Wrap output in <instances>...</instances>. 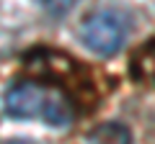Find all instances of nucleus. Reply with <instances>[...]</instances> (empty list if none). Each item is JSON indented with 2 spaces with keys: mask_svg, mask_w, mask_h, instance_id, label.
Masks as SVG:
<instances>
[{
  "mask_svg": "<svg viewBox=\"0 0 155 144\" xmlns=\"http://www.w3.org/2000/svg\"><path fill=\"white\" fill-rule=\"evenodd\" d=\"M88 144H132V131L119 121H106L88 134Z\"/></svg>",
  "mask_w": 155,
  "mask_h": 144,
  "instance_id": "20e7f679",
  "label": "nucleus"
},
{
  "mask_svg": "<svg viewBox=\"0 0 155 144\" xmlns=\"http://www.w3.org/2000/svg\"><path fill=\"white\" fill-rule=\"evenodd\" d=\"M49 16H67L75 5V0H36Z\"/></svg>",
  "mask_w": 155,
  "mask_h": 144,
  "instance_id": "39448f33",
  "label": "nucleus"
},
{
  "mask_svg": "<svg viewBox=\"0 0 155 144\" xmlns=\"http://www.w3.org/2000/svg\"><path fill=\"white\" fill-rule=\"evenodd\" d=\"M129 75L142 85H153L155 88V36L147 39L137 52L132 54V64H129Z\"/></svg>",
  "mask_w": 155,
  "mask_h": 144,
  "instance_id": "7ed1b4c3",
  "label": "nucleus"
},
{
  "mask_svg": "<svg viewBox=\"0 0 155 144\" xmlns=\"http://www.w3.org/2000/svg\"><path fill=\"white\" fill-rule=\"evenodd\" d=\"M5 113L18 121L28 118H41L44 124L54 129H62L75 118L72 100L62 93L60 88H44V85L34 83V80H18L5 90Z\"/></svg>",
  "mask_w": 155,
  "mask_h": 144,
  "instance_id": "f257e3e1",
  "label": "nucleus"
},
{
  "mask_svg": "<svg viewBox=\"0 0 155 144\" xmlns=\"http://www.w3.org/2000/svg\"><path fill=\"white\" fill-rule=\"evenodd\" d=\"M0 144H34L28 139H8V142H0Z\"/></svg>",
  "mask_w": 155,
  "mask_h": 144,
  "instance_id": "423d86ee",
  "label": "nucleus"
},
{
  "mask_svg": "<svg viewBox=\"0 0 155 144\" xmlns=\"http://www.w3.org/2000/svg\"><path fill=\"white\" fill-rule=\"evenodd\" d=\"M80 39L88 46L93 54L101 57H111L124 46L127 39V26H124V18L114 11H98L91 13L83 21L80 28Z\"/></svg>",
  "mask_w": 155,
  "mask_h": 144,
  "instance_id": "f03ea898",
  "label": "nucleus"
}]
</instances>
